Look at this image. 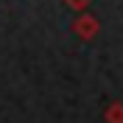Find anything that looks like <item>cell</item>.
I'll list each match as a JSON object with an SVG mask.
<instances>
[{
  "label": "cell",
  "mask_w": 123,
  "mask_h": 123,
  "mask_svg": "<svg viewBox=\"0 0 123 123\" xmlns=\"http://www.w3.org/2000/svg\"><path fill=\"white\" fill-rule=\"evenodd\" d=\"M104 120L106 123H123V101H112L104 109Z\"/></svg>",
  "instance_id": "cell-2"
},
{
  "label": "cell",
  "mask_w": 123,
  "mask_h": 123,
  "mask_svg": "<svg viewBox=\"0 0 123 123\" xmlns=\"http://www.w3.org/2000/svg\"><path fill=\"white\" fill-rule=\"evenodd\" d=\"M98 28H101L98 20H95L92 14H87V11H84V14H78V17H76V23H73V31H76L81 39H95Z\"/></svg>",
  "instance_id": "cell-1"
},
{
  "label": "cell",
  "mask_w": 123,
  "mask_h": 123,
  "mask_svg": "<svg viewBox=\"0 0 123 123\" xmlns=\"http://www.w3.org/2000/svg\"><path fill=\"white\" fill-rule=\"evenodd\" d=\"M64 3H67L70 8H76V11H81V14H84L87 6H90V0H64Z\"/></svg>",
  "instance_id": "cell-3"
}]
</instances>
